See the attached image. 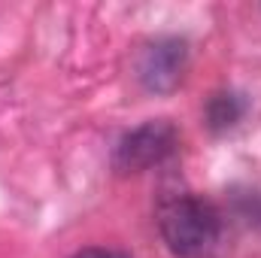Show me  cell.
Listing matches in <instances>:
<instances>
[{"label": "cell", "mask_w": 261, "mask_h": 258, "mask_svg": "<svg viewBox=\"0 0 261 258\" xmlns=\"http://www.w3.org/2000/svg\"><path fill=\"white\" fill-rule=\"evenodd\" d=\"M158 231L176 258H210L222 240V210L197 194H176L158 210Z\"/></svg>", "instance_id": "6da1fadb"}, {"label": "cell", "mask_w": 261, "mask_h": 258, "mask_svg": "<svg viewBox=\"0 0 261 258\" xmlns=\"http://www.w3.org/2000/svg\"><path fill=\"white\" fill-rule=\"evenodd\" d=\"M179 146V131L173 128L167 119H152L143 122L140 128L128 131L116 152H113V167L119 173H140L149 170L161 161H167Z\"/></svg>", "instance_id": "7a4b0ae2"}, {"label": "cell", "mask_w": 261, "mask_h": 258, "mask_svg": "<svg viewBox=\"0 0 261 258\" xmlns=\"http://www.w3.org/2000/svg\"><path fill=\"white\" fill-rule=\"evenodd\" d=\"M189 67V43L182 37H158L137 55V79L152 94H170Z\"/></svg>", "instance_id": "3957f363"}, {"label": "cell", "mask_w": 261, "mask_h": 258, "mask_svg": "<svg viewBox=\"0 0 261 258\" xmlns=\"http://www.w3.org/2000/svg\"><path fill=\"white\" fill-rule=\"evenodd\" d=\"M246 113H249L246 94H240V91H216V94H210V100L203 107V122L213 134H225V131L237 128Z\"/></svg>", "instance_id": "277c9868"}, {"label": "cell", "mask_w": 261, "mask_h": 258, "mask_svg": "<svg viewBox=\"0 0 261 258\" xmlns=\"http://www.w3.org/2000/svg\"><path fill=\"white\" fill-rule=\"evenodd\" d=\"M228 200H231V213L243 225L261 228V192L258 189H231Z\"/></svg>", "instance_id": "5b68a950"}, {"label": "cell", "mask_w": 261, "mask_h": 258, "mask_svg": "<svg viewBox=\"0 0 261 258\" xmlns=\"http://www.w3.org/2000/svg\"><path fill=\"white\" fill-rule=\"evenodd\" d=\"M73 258H128V255L125 252H116V249H97V246H91V249L76 252Z\"/></svg>", "instance_id": "8992f818"}]
</instances>
